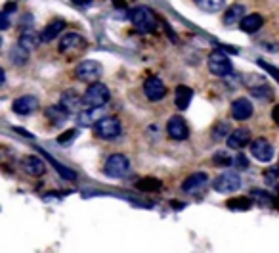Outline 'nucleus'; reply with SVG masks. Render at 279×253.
<instances>
[{
	"label": "nucleus",
	"instance_id": "obj_5",
	"mask_svg": "<svg viewBox=\"0 0 279 253\" xmlns=\"http://www.w3.org/2000/svg\"><path fill=\"white\" fill-rule=\"evenodd\" d=\"M128 167H130L128 157L123 156V154H113V156L107 157L104 171H106V175L111 176V178H121V176L128 171Z\"/></svg>",
	"mask_w": 279,
	"mask_h": 253
},
{
	"label": "nucleus",
	"instance_id": "obj_20",
	"mask_svg": "<svg viewBox=\"0 0 279 253\" xmlns=\"http://www.w3.org/2000/svg\"><path fill=\"white\" fill-rule=\"evenodd\" d=\"M262 16L260 14H249V16H245L243 20L239 21V27L241 31H245V33H256V31L262 27Z\"/></svg>",
	"mask_w": 279,
	"mask_h": 253
},
{
	"label": "nucleus",
	"instance_id": "obj_10",
	"mask_svg": "<svg viewBox=\"0 0 279 253\" xmlns=\"http://www.w3.org/2000/svg\"><path fill=\"white\" fill-rule=\"evenodd\" d=\"M144 92L151 102H159V100H163L166 96V87H164L163 81L159 77H149L144 83Z\"/></svg>",
	"mask_w": 279,
	"mask_h": 253
},
{
	"label": "nucleus",
	"instance_id": "obj_17",
	"mask_svg": "<svg viewBox=\"0 0 279 253\" xmlns=\"http://www.w3.org/2000/svg\"><path fill=\"white\" fill-rule=\"evenodd\" d=\"M23 169H25V173L31 176H42L44 175V171H46V167H44V161L37 156H27L23 157Z\"/></svg>",
	"mask_w": 279,
	"mask_h": 253
},
{
	"label": "nucleus",
	"instance_id": "obj_24",
	"mask_svg": "<svg viewBox=\"0 0 279 253\" xmlns=\"http://www.w3.org/2000/svg\"><path fill=\"white\" fill-rule=\"evenodd\" d=\"M39 39L40 37H37L33 31H25L20 37V40H18V44H21L23 48L29 50V52H33V50L37 48V44H39Z\"/></svg>",
	"mask_w": 279,
	"mask_h": 253
},
{
	"label": "nucleus",
	"instance_id": "obj_43",
	"mask_svg": "<svg viewBox=\"0 0 279 253\" xmlns=\"http://www.w3.org/2000/svg\"><path fill=\"white\" fill-rule=\"evenodd\" d=\"M0 46H2V39H0Z\"/></svg>",
	"mask_w": 279,
	"mask_h": 253
},
{
	"label": "nucleus",
	"instance_id": "obj_8",
	"mask_svg": "<svg viewBox=\"0 0 279 253\" xmlns=\"http://www.w3.org/2000/svg\"><path fill=\"white\" fill-rule=\"evenodd\" d=\"M250 154L256 157L262 163H268L273 157V146L269 144L266 138H256L250 142Z\"/></svg>",
	"mask_w": 279,
	"mask_h": 253
},
{
	"label": "nucleus",
	"instance_id": "obj_7",
	"mask_svg": "<svg viewBox=\"0 0 279 253\" xmlns=\"http://www.w3.org/2000/svg\"><path fill=\"white\" fill-rule=\"evenodd\" d=\"M77 77L82 83H96L102 77V66L94 59H84L77 66Z\"/></svg>",
	"mask_w": 279,
	"mask_h": 253
},
{
	"label": "nucleus",
	"instance_id": "obj_15",
	"mask_svg": "<svg viewBox=\"0 0 279 253\" xmlns=\"http://www.w3.org/2000/svg\"><path fill=\"white\" fill-rule=\"evenodd\" d=\"M59 104L67 109L69 113H75L80 109V104H82V96H78L77 90H65L61 98H59Z\"/></svg>",
	"mask_w": 279,
	"mask_h": 253
},
{
	"label": "nucleus",
	"instance_id": "obj_3",
	"mask_svg": "<svg viewBox=\"0 0 279 253\" xmlns=\"http://www.w3.org/2000/svg\"><path fill=\"white\" fill-rule=\"evenodd\" d=\"M209 69H211L212 75L216 77H226L233 71V66H231L230 58L222 52V50H214L211 56H209Z\"/></svg>",
	"mask_w": 279,
	"mask_h": 253
},
{
	"label": "nucleus",
	"instance_id": "obj_11",
	"mask_svg": "<svg viewBox=\"0 0 279 253\" xmlns=\"http://www.w3.org/2000/svg\"><path fill=\"white\" fill-rule=\"evenodd\" d=\"M252 111H254L252 102L247 100V98H237V100L231 104V117H233L235 121H245V119H249V117H252Z\"/></svg>",
	"mask_w": 279,
	"mask_h": 253
},
{
	"label": "nucleus",
	"instance_id": "obj_34",
	"mask_svg": "<svg viewBox=\"0 0 279 253\" xmlns=\"http://www.w3.org/2000/svg\"><path fill=\"white\" fill-rule=\"evenodd\" d=\"M78 121H80L82 125H90V123L94 121V111H84V113H80V115H78Z\"/></svg>",
	"mask_w": 279,
	"mask_h": 253
},
{
	"label": "nucleus",
	"instance_id": "obj_1",
	"mask_svg": "<svg viewBox=\"0 0 279 253\" xmlns=\"http://www.w3.org/2000/svg\"><path fill=\"white\" fill-rule=\"evenodd\" d=\"M109 98H111V92H109V88H107L106 85H102V83H92V85L86 88L84 96H82V104L88 106L90 109H98V107L106 106L107 102H109Z\"/></svg>",
	"mask_w": 279,
	"mask_h": 253
},
{
	"label": "nucleus",
	"instance_id": "obj_23",
	"mask_svg": "<svg viewBox=\"0 0 279 253\" xmlns=\"http://www.w3.org/2000/svg\"><path fill=\"white\" fill-rule=\"evenodd\" d=\"M193 2L203 12H218L226 6V0H193Z\"/></svg>",
	"mask_w": 279,
	"mask_h": 253
},
{
	"label": "nucleus",
	"instance_id": "obj_4",
	"mask_svg": "<svg viewBox=\"0 0 279 253\" xmlns=\"http://www.w3.org/2000/svg\"><path fill=\"white\" fill-rule=\"evenodd\" d=\"M94 131H96V135L100 138L113 140V138H117L121 135L123 126H121V121L115 119V117H104V119H100L96 125H94Z\"/></svg>",
	"mask_w": 279,
	"mask_h": 253
},
{
	"label": "nucleus",
	"instance_id": "obj_36",
	"mask_svg": "<svg viewBox=\"0 0 279 253\" xmlns=\"http://www.w3.org/2000/svg\"><path fill=\"white\" fill-rule=\"evenodd\" d=\"M75 135H77V131H73V129H71V131H67L65 135H59L58 142H59V144H65V142H69V140L75 137Z\"/></svg>",
	"mask_w": 279,
	"mask_h": 253
},
{
	"label": "nucleus",
	"instance_id": "obj_33",
	"mask_svg": "<svg viewBox=\"0 0 279 253\" xmlns=\"http://www.w3.org/2000/svg\"><path fill=\"white\" fill-rule=\"evenodd\" d=\"M258 66H260L262 69H266V71H268V73H269V75H271L273 79H277V81H279V69H275L273 66H269V64H266V61H262V59H258Z\"/></svg>",
	"mask_w": 279,
	"mask_h": 253
},
{
	"label": "nucleus",
	"instance_id": "obj_35",
	"mask_svg": "<svg viewBox=\"0 0 279 253\" xmlns=\"http://www.w3.org/2000/svg\"><path fill=\"white\" fill-rule=\"evenodd\" d=\"M252 196L258 200V204L260 205H269L271 204V200H269V196H266V194H260V190H254L252 192Z\"/></svg>",
	"mask_w": 279,
	"mask_h": 253
},
{
	"label": "nucleus",
	"instance_id": "obj_29",
	"mask_svg": "<svg viewBox=\"0 0 279 253\" xmlns=\"http://www.w3.org/2000/svg\"><path fill=\"white\" fill-rule=\"evenodd\" d=\"M228 135H230V125L228 123H218V125L214 126V131H212V138L214 140H222Z\"/></svg>",
	"mask_w": 279,
	"mask_h": 253
},
{
	"label": "nucleus",
	"instance_id": "obj_25",
	"mask_svg": "<svg viewBox=\"0 0 279 253\" xmlns=\"http://www.w3.org/2000/svg\"><path fill=\"white\" fill-rule=\"evenodd\" d=\"M29 50H25L21 44H16L14 48L10 50V58H12V61L14 64H18V66H23L27 59H29Z\"/></svg>",
	"mask_w": 279,
	"mask_h": 253
},
{
	"label": "nucleus",
	"instance_id": "obj_32",
	"mask_svg": "<svg viewBox=\"0 0 279 253\" xmlns=\"http://www.w3.org/2000/svg\"><path fill=\"white\" fill-rule=\"evenodd\" d=\"M264 176H266V182H268V184H275L279 180V171L277 169H268V171L264 173Z\"/></svg>",
	"mask_w": 279,
	"mask_h": 253
},
{
	"label": "nucleus",
	"instance_id": "obj_12",
	"mask_svg": "<svg viewBox=\"0 0 279 253\" xmlns=\"http://www.w3.org/2000/svg\"><path fill=\"white\" fill-rule=\"evenodd\" d=\"M14 111L18 113V115H29L33 113L37 107H39V98L37 96H31V94H25V96H20L14 104Z\"/></svg>",
	"mask_w": 279,
	"mask_h": 253
},
{
	"label": "nucleus",
	"instance_id": "obj_16",
	"mask_svg": "<svg viewBox=\"0 0 279 253\" xmlns=\"http://www.w3.org/2000/svg\"><path fill=\"white\" fill-rule=\"evenodd\" d=\"M63 29H65V21L63 20H56L52 21V23H48L46 27H44V31L40 33V40L42 42H52V40H56L63 33Z\"/></svg>",
	"mask_w": 279,
	"mask_h": 253
},
{
	"label": "nucleus",
	"instance_id": "obj_30",
	"mask_svg": "<svg viewBox=\"0 0 279 253\" xmlns=\"http://www.w3.org/2000/svg\"><path fill=\"white\" fill-rule=\"evenodd\" d=\"M138 188H140V190H159V188H161V182L155 180V178H145V180H140V182H138Z\"/></svg>",
	"mask_w": 279,
	"mask_h": 253
},
{
	"label": "nucleus",
	"instance_id": "obj_28",
	"mask_svg": "<svg viewBox=\"0 0 279 253\" xmlns=\"http://www.w3.org/2000/svg\"><path fill=\"white\" fill-rule=\"evenodd\" d=\"M250 205H252V202L250 200H247V198H235V200H230L228 202V207L230 209H250Z\"/></svg>",
	"mask_w": 279,
	"mask_h": 253
},
{
	"label": "nucleus",
	"instance_id": "obj_13",
	"mask_svg": "<svg viewBox=\"0 0 279 253\" xmlns=\"http://www.w3.org/2000/svg\"><path fill=\"white\" fill-rule=\"evenodd\" d=\"M80 48H84V39L78 33H67V35H63V39L59 40V52L61 54L78 52Z\"/></svg>",
	"mask_w": 279,
	"mask_h": 253
},
{
	"label": "nucleus",
	"instance_id": "obj_6",
	"mask_svg": "<svg viewBox=\"0 0 279 253\" xmlns=\"http://www.w3.org/2000/svg\"><path fill=\"white\" fill-rule=\"evenodd\" d=\"M241 186V176L237 173H231L226 171L222 175L216 176L214 180V190L220 192V194H231V192H237Z\"/></svg>",
	"mask_w": 279,
	"mask_h": 253
},
{
	"label": "nucleus",
	"instance_id": "obj_37",
	"mask_svg": "<svg viewBox=\"0 0 279 253\" xmlns=\"http://www.w3.org/2000/svg\"><path fill=\"white\" fill-rule=\"evenodd\" d=\"M8 27H10V20H8V16L0 12V31H6Z\"/></svg>",
	"mask_w": 279,
	"mask_h": 253
},
{
	"label": "nucleus",
	"instance_id": "obj_38",
	"mask_svg": "<svg viewBox=\"0 0 279 253\" xmlns=\"http://www.w3.org/2000/svg\"><path fill=\"white\" fill-rule=\"evenodd\" d=\"M235 161H237V165H241V167H249V159L243 156V154L235 157Z\"/></svg>",
	"mask_w": 279,
	"mask_h": 253
},
{
	"label": "nucleus",
	"instance_id": "obj_9",
	"mask_svg": "<svg viewBox=\"0 0 279 253\" xmlns=\"http://www.w3.org/2000/svg\"><path fill=\"white\" fill-rule=\"evenodd\" d=\"M166 133L172 140H185L190 137V131H188V125L180 115H174L168 119L166 123Z\"/></svg>",
	"mask_w": 279,
	"mask_h": 253
},
{
	"label": "nucleus",
	"instance_id": "obj_27",
	"mask_svg": "<svg viewBox=\"0 0 279 253\" xmlns=\"http://www.w3.org/2000/svg\"><path fill=\"white\" fill-rule=\"evenodd\" d=\"M212 163L216 167H230L233 165V157L228 152H216L214 157H212Z\"/></svg>",
	"mask_w": 279,
	"mask_h": 253
},
{
	"label": "nucleus",
	"instance_id": "obj_42",
	"mask_svg": "<svg viewBox=\"0 0 279 253\" xmlns=\"http://www.w3.org/2000/svg\"><path fill=\"white\" fill-rule=\"evenodd\" d=\"M113 2H115L117 6H123V0H113Z\"/></svg>",
	"mask_w": 279,
	"mask_h": 253
},
{
	"label": "nucleus",
	"instance_id": "obj_19",
	"mask_svg": "<svg viewBox=\"0 0 279 253\" xmlns=\"http://www.w3.org/2000/svg\"><path fill=\"white\" fill-rule=\"evenodd\" d=\"M207 180H209V175L207 173H193L192 176H188L185 180H183L182 184V190L183 192H197L199 188H203V186L207 184Z\"/></svg>",
	"mask_w": 279,
	"mask_h": 253
},
{
	"label": "nucleus",
	"instance_id": "obj_18",
	"mask_svg": "<svg viewBox=\"0 0 279 253\" xmlns=\"http://www.w3.org/2000/svg\"><path fill=\"white\" fill-rule=\"evenodd\" d=\"M46 119H48L52 125L61 126L63 123H67L69 111L61 106V104H59V106H50L48 109H46Z\"/></svg>",
	"mask_w": 279,
	"mask_h": 253
},
{
	"label": "nucleus",
	"instance_id": "obj_22",
	"mask_svg": "<svg viewBox=\"0 0 279 253\" xmlns=\"http://www.w3.org/2000/svg\"><path fill=\"white\" fill-rule=\"evenodd\" d=\"M193 98V90L190 87H180L176 88V94H174V100H176V107L178 109H185V107L190 106V102H192Z\"/></svg>",
	"mask_w": 279,
	"mask_h": 253
},
{
	"label": "nucleus",
	"instance_id": "obj_14",
	"mask_svg": "<svg viewBox=\"0 0 279 253\" xmlns=\"http://www.w3.org/2000/svg\"><path fill=\"white\" fill-rule=\"evenodd\" d=\"M250 142V131L249 129H235V131H231L230 135H228V146L230 148H235V150H239V148H245L247 144Z\"/></svg>",
	"mask_w": 279,
	"mask_h": 253
},
{
	"label": "nucleus",
	"instance_id": "obj_26",
	"mask_svg": "<svg viewBox=\"0 0 279 253\" xmlns=\"http://www.w3.org/2000/svg\"><path fill=\"white\" fill-rule=\"evenodd\" d=\"M44 156H46V159H48L50 163H52V165L56 167V169H58V173L61 176H65V178H67V180H75V178H77V173H75V171H71V169H67V167H63V165H59L58 161H56V159H54V157L52 156H48V154H44Z\"/></svg>",
	"mask_w": 279,
	"mask_h": 253
},
{
	"label": "nucleus",
	"instance_id": "obj_39",
	"mask_svg": "<svg viewBox=\"0 0 279 253\" xmlns=\"http://www.w3.org/2000/svg\"><path fill=\"white\" fill-rule=\"evenodd\" d=\"M271 119H273L275 123H279V104L273 107V111H271Z\"/></svg>",
	"mask_w": 279,
	"mask_h": 253
},
{
	"label": "nucleus",
	"instance_id": "obj_40",
	"mask_svg": "<svg viewBox=\"0 0 279 253\" xmlns=\"http://www.w3.org/2000/svg\"><path fill=\"white\" fill-rule=\"evenodd\" d=\"M4 81H6V73H4V69L0 68V87L4 85Z\"/></svg>",
	"mask_w": 279,
	"mask_h": 253
},
{
	"label": "nucleus",
	"instance_id": "obj_21",
	"mask_svg": "<svg viewBox=\"0 0 279 253\" xmlns=\"http://www.w3.org/2000/svg\"><path fill=\"white\" fill-rule=\"evenodd\" d=\"M245 6L243 4H233L231 8H228L226 10V14H224V25H233V23H239L243 18H245Z\"/></svg>",
	"mask_w": 279,
	"mask_h": 253
},
{
	"label": "nucleus",
	"instance_id": "obj_31",
	"mask_svg": "<svg viewBox=\"0 0 279 253\" xmlns=\"http://www.w3.org/2000/svg\"><path fill=\"white\" fill-rule=\"evenodd\" d=\"M252 96H258V98H266V100H271V90L268 88V85H260V88H250Z\"/></svg>",
	"mask_w": 279,
	"mask_h": 253
},
{
	"label": "nucleus",
	"instance_id": "obj_41",
	"mask_svg": "<svg viewBox=\"0 0 279 253\" xmlns=\"http://www.w3.org/2000/svg\"><path fill=\"white\" fill-rule=\"evenodd\" d=\"M4 10H6V12H14V10H16V4H12V2H8V4L4 6Z\"/></svg>",
	"mask_w": 279,
	"mask_h": 253
},
{
	"label": "nucleus",
	"instance_id": "obj_2",
	"mask_svg": "<svg viewBox=\"0 0 279 253\" xmlns=\"http://www.w3.org/2000/svg\"><path fill=\"white\" fill-rule=\"evenodd\" d=\"M130 21L134 23L136 29H140L142 33H149V31L155 29V16L151 14L149 8L145 6H138L134 10L130 12Z\"/></svg>",
	"mask_w": 279,
	"mask_h": 253
}]
</instances>
